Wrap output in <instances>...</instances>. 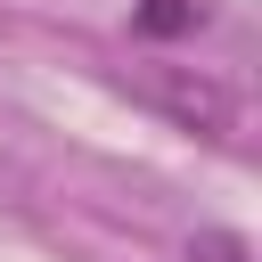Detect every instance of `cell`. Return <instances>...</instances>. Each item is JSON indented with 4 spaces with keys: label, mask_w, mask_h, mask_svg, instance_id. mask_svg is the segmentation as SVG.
<instances>
[{
    "label": "cell",
    "mask_w": 262,
    "mask_h": 262,
    "mask_svg": "<svg viewBox=\"0 0 262 262\" xmlns=\"http://www.w3.org/2000/svg\"><path fill=\"white\" fill-rule=\"evenodd\" d=\"M188 262H246V237H237V229H213V237L188 246Z\"/></svg>",
    "instance_id": "cell-3"
},
{
    "label": "cell",
    "mask_w": 262,
    "mask_h": 262,
    "mask_svg": "<svg viewBox=\"0 0 262 262\" xmlns=\"http://www.w3.org/2000/svg\"><path fill=\"white\" fill-rule=\"evenodd\" d=\"M188 25H205L196 0H139V33H188Z\"/></svg>",
    "instance_id": "cell-2"
},
{
    "label": "cell",
    "mask_w": 262,
    "mask_h": 262,
    "mask_svg": "<svg viewBox=\"0 0 262 262\" xmlns=\"http://www.w3.org/2000/svg\"><path fill=\"white\" fill-rule=\"evenodd\" d=\"M156 106H172L188 131H229V90H221V82H188V74H164V82H156Z\"/></svg>",
    "instance_id": "cell-1"
}]
</instances>
